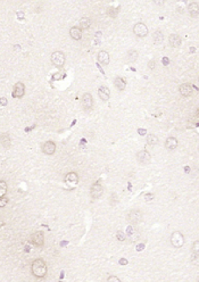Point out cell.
Returning a JSON list of instances; mask_svg holds the SVG:
<instances>
[{"instance_id": "1", "label": "cell", "mask_w": 199, "mask_h": 282, "mask_svg": "<svg viewBox=\"0 0 199 282\" xmlns=\"http://www.w3.org/2000/svg\"><path fill=\"white\" fill-rule=\"evenodd\" d=\"M47 264L41 258L34 259L31 265V272L35 278H44L47 274Z\"/></svg>"}, {"instance_id": "2", "label": "cell", "mask_w": 199, "mask_h": 282, "mask_svg": "<svg viewBox=\"0 0 199 282\" xmlns=\"http://www.w3.org/2000/svg\"><path fill=\"white\" fill-rule=\"evenodd\" d=\"M50 59H51V63H52L56 67H63L64 64H65V60H66L65 55H64V52H62V51H54V52L51 54Z\"/></svg>"}, {"instance_id": "3", "label": "cell", "mask_w": 199, "mask_h": 282, "mask_svg": "<svg viewBox=\"0 0 199 282\" xmlns=\"http://www.w3.org/2000/svg\"><path fill=\"white\" fill-rule=\"evenodd\" d=\"M171 245L174 248H181L184 245V236L180 231L173 232L171 234Z\"/></svg>"}, {"instance_id": "4", "label": "cell", "mask_w": 199, "mask_h": 282, "mask_svg": "<svg viewBox=\"0 0 199 282\" xmlns=\"http://www.w3.org/2000/svg\"><path fill=\"white\" fill-rule=\"evenodd\" d=\"M128 221H129L131 224H138L141 222V218H142V213L139 211V209H131L129 213H128V216H126Z\"/></svg>"}, {"instance_id": "5", "label": "cell", "mask_w": 199, "mask_h": 282, "mask_svg": "<svg viewBox=\"0 0 199 282\" xmlns=\"http://www.w3.org/2000/svg\"><path fill=\"white\" fill-rule=\"evenodd\" d=\"M133 33L139 38H144L148 34V27L144 23H137L133 26Z\"/></svg>"}, {"instance_id": "6", "label": "cell", "mask_w": 199, "mask_h": 282, "mask_svg": "<svg viewBox=\"0 0 199 282\" xmlns=\"http://www.w3.org/2000/svg\"><path fill=\"white\" fill-rule=\"evenodd\" d=\"M90 193H91V197L94 199H98L102 196L104 193V188L99 183V182H96L94 186L91 187V190H90Z\"/></svg>"}, {"instance_id": "7", "label": "cell", "mask_w": 199, "mask_h": 282, "mask_svg": "<svg viewBox=\"0 0 199 282\" xmlns=\"http://www.w3.org/2000/svg\"><path fill=\"white\" fill-rule=\"evenodd\" d=\"M31 240L35 246L41 247V246H43V244H44V234H43L41 231H36V232H34V233H32Z\"/></svg>"}, {"instance_id": "8", "label": "cell", "mask_w": 199, "mask_h": 282, "mask_svg": "<svg viewBox=\"0 0 199 282\" xmlns=\"http://www.w3.org/2000/svg\"><path fill=\"white\" fill-rule=\"evenodd\" d=\"M24 93H25V85L22 82H17L13 89V97L14 98H22L24 96Z\"/></svg>"}, {"instance_id": "9", "label": "cell", "mask_w": 199, "mask_h": 282, "mask_svg": "<svg viewBox=\"0 0 199 282\" xmlns=\"http://www.w3.org/2000/svg\"><path fill=\"white\" fill-rule=\"evenodd\" d=\"M137 159L139 163L144 164V165H147V164H149V162H150L151 156H150V154H149L147 150H141L137 154Z\"/></svg>"}, {"instance_id": "10", "label": "cell", "mask_w": 199, "mask_h": 282, "mask_svg": "<svg viewBox=\"0 0 199 282\" xmlns=\"http://www.w3.org/2000/svg\"><path fill=\"white\" fill-rule=\"evenodd\" d=\"M82 106L83 108L86 109V110H90L92 109V106H94V99H92V96L90 93H84L82 97Z\"/></svg>"}, {"instance_id": "11", "label": "cell", "mask_w": 199, "mask_h": 282, "mask_svg": "<svg viewBox=\"0 0 199 282\" xmlns=\"http://www.w3.org/2000/svg\"><path fill=\"white\" fill-rule=\"evenodd\" d=\"M65 182L68 186H76L78 182V175L75 172H70L65 175Z\"/></svg>"}, {"instance_id": "12", "label": "cell", "mask_w": 199, "mask_h": 282, "mask_svg": "<svg viewBox=\"0 0 199 282\" xmlns=\"http://www.w3.org/2000/svg\"><path fill=\"white\" fill-rule=\"evenodd\" d=\"M42 151L46 155H52L56 151V143L52 141H47L42 145Z\"/></svg>"}, {"instance_id": "13", "label": "cell", "mask_w": 199, "mask_h": 282, "mask_svg": "<svg viewBox=\"0 0 199 282\" xmlns=\"http://www.w3.org/2000/svg\"><path fill=\"white\" fill-rule=\"evenodd\" d=\"M98 95H99V98H100L101 100L107 101L108 99H109V97H110V91H109V89H108L107 87H105V85H101V87L98 89Z\"/></svg>"}, {"instance_id": "14", "label": "cell", "mask_w": 199, "mask_h": 282, "mask_svg": "<svg viewBox=\"0 0 199 282\" xmlns=\"http://www.w3.org/2000/svg\"><path fill=\"white\" fill-rule=\"evenodd\" d=\"M109 54L105 50H100L98 52V62L102 64V65H108L109 64Z\"/></svg>"}, {"instance_id": "15", "label": "cell", "mask_w": 199, "mask_h": 282, "mask_svg": "<svg viewBox=\"0 0 199 282\" xmlns=\"http://www.w3.org/2000/svg\"><path fill=\"white\" fill-rule=\"evenodd\" d=\"M179 91H180V95H181V96L190 97L192 95V87L190 84H187V83H184V84L180 85Z\"/></svg>"}, {"instance_id": "16", "label": "cell", "mask_w": 199, "mask_h": 282, "mask_svg": "<svg viewBox=\"0 0 199 282\" xmlns=\"http://www.w3.org/2000/svg\"><path fill=\"white\" fill-rule=\"evenodd\" d=\"M70 35L73 40H76V41H78V40H81V39H82V29H80V27H78V26L72 27L70 30Z\"/></svg>"}, {"instance_id": "17", "label": "cell", "mask_w": 199, "mask_h": 282, "mask_svg": "<svg viewBox=\"0 0 199 282\" xmlns=\"http://www.w3.org/2000/svg\"><path fill=\"white\" fill-rule=\"evenodd\" d=\"M168 41H170V44L174 48H178V47L181 46L182 43V40H181V37L179 34H171L170 38H168Z\"/></svg>"}, {"instance_id": "18", "label": "cell", "mask_w": 199, "mask_h": 282, "mask_svg": "<svg viewBox=\"0 0 199 282\" xmlns=\"http://www.w3.org/2000/svg\"><path fill=\"white\" fill-rule=\"evenodd\" d=\"M165 147L167 148L168 150H174L178 147V140L174 137H170L165 141Z\"/></svg>"}, {"instance_id": "19", "label": "cell", "mask_w": 199, "mask_h": 282, "mask_svg": "<svg viewBox=\"0 0 199 282\" xmlns=\"http://www.w3.org/2000/svg\"><path fill=\"white\" fill-rule=\"evenodd\" d=\"M0 143H1V146L5 148L10 147L12 141H10V137H9L8 133H2V134H0Z\"/></svg>"}, {"instance_id": "20", "label": "cell", "mask_w": 199, "mask_h": 282, "mask_svg": "<svg viewBox=\"0 0 199 282\" xmlns=\"http://www.w3.org/2000/svg\"><path fill=\"white\" fill-rule=\"evenodd\" d=\"M188 9H189V13H190V15L192 16V17H195V18H197L199 15V6L197 2H191V4L189 5V7H188Z\"/></svg>"}, {"instance_id": "21", "label": "cell", "mask_w": 199, "mask_h": 282, "mask_svg": "<svg viewBox=\"0 0 199 282\" xmlns=\"http://www.w3.org/2000/svg\"><path fill=\"white\" fill-rule=\"evenodd\" d=\"M152 39H154V43L156 46H160L163 43V41H164V34L160 31H156L154 33V35H152Z\"/></svg>"}, {"instance_id": "22", "label": "cell", "mask_w": 199, "mask_h": 282, "mask_svg": "<svg viewBox=\"0 0 199 282\" xmlns=\"http://www.w3.org/2000/svg\"><path fill=\"white\" fill-rule=\"evenodd\" d=\"M114 84L116 87V89H118L120 91H123V90L125 89V87H126V82H125L122 77L117 76V77H115V80H114Z\"/></svg>"}, {"instance_id": "23", "label": "cell", "mask_w": 199, "mask_h": 282, "mask_svg": "<svg viewBox=\"0 0 199 282\" xmlns=\"http://www.w3.org/2000/svg\"><path fill=\"white\" fill-rule=\"evenodd\" d=\"M147 143L149 146H156L158 143V138L155 134H148L147 135Z\"/></svg>"}, {"instance_id": "24", "label": "cell", "mask_w": 199, "mask_h": 282, "mask_svg": "<svg viewBox=\"0 0 199 282\" xmlns=\"http://www.w3.org/2000/svg\"><path fill=\"white\" fill-rule=\"evenodd\" d=\"M90 25H91V19L88 18V17H83V18H81V21H80V29L82 27V29H89Z\"/></svg>"}, {"instance_id": "25", "label": "cell", "mask_w": 199, "mask_h": 282, "mask_svg": "<svg viewBox=\"0 0 199 282\" xmlns=\"http://www.w3.org/2000/svg\"><path fill=\"white\" fill-rule=\"evenodd\" d=\"M7 183L4 181V180H0V197H2V196H5L6 193H7Z\"/></svg>"}, {"instance_id": "26", "label": "cell", "mask_w": 199, "mask_h": 282, "mask_svg": "<svg viewBox=\"0 0 199 282\" xmlns=\"http://www.w3.org/2000/svg\"><path fill=\"white\" fill-rule=\"evenodd\" d=\"M138 58V51L137 50H129L128 51V59L130 62H136Z\"/></svg>"}, {"instance_id": "27", "label": "cell", "mask_w": 199, "mask_h": 282, "mask_svg": "<svg viewBox=\"0 0 199 282\" xmlns=\"http://www.w3.org/2000/svg\"><path fill=\"white\" fill-rule=\"evenodd\" d=\"M191 254L192 255L199 256V241H195V244H193L191 249Z\"/></svg>"}, {"instance_id": "28", "label": "cell", "mask_w": 199, "mask_h": 282, "mask_svg": "<svg viewBox=\"0 0 199 282\" xmlns=\"http://www.w3.org/2000/svg\"><path fill=\"white\" fill-rule=\"evenodd\" d=\"M118 8H114V7H109L108 8V10H107V14L108 15H110L112 17H115V16L117 15V13H118Z\"/></svg>"}, {"instance_id": "29", "label": "cell", "mask_w": 199, "mask_h": 282, "mask_svg": "<svg viewBox=\"0 0 199 282\" xmlns=\"http://www.w3.org/2000/svg\"><path fill=\"white\" fill-rule=\"evenodd\" d=\"M116 238H117V240H120V241H124V240L126 239V234L122 231H117Z\"/></svg>"}, {"instance_id": "30", "label": "cell", "mask_w": 199, "mask_h": 282, "mask_svg": "<svg viewBox=\"0 0 199 282\" xmlns=\"http://www.w3.org/2000/svg\"><path fill=\"white\" fill-rule=\"evenodd\" d=\"M7 204H8V198H6L5 196L0 197V208H4V207H6Z\"/></svg>"}, {"instance_id": "31", "label": "cell", "mask_w": 199, "mask_h": 282, "mask_svg": "<svg viewBox=\"0 0 199 282\" xmlns=\"http://www.w3.org/2000/svg\"><path fill=\"white\" fill-rule=\"evenodd\" d=\"M144 198L146 201H151L152 199L155 198V195H154V193H146L144 196Z\"/></svg>"}, {"instance_id": "32", "label": "cell", "mask_w": 199, "mask_h": 282, "mask_svg": "<svg viewBox=\"0 0 199 282\" xmlns=\"http://www.w3.org/2000/svg\"><path fill=\"white\" fill-rule=\"evenodd\" d=\"M107 281L108 282H121V280L117 278V276H115V275H110V276L107 278Z\"/></svg>"}, {"instance_id": "33", "label": "cell", "mask_w": 199, "mask_h": 282, "mask_svg": "<svg viewBox=\"0 0 199 282\" xmlns=\"http://www.w3.org/2000/svg\"><path fill=\"white\" fill-rule=\"evenodd\" d=\"M148 66H149V68H150V70H154V68H155V66H156V62H155V60H150L149 64H148Z\"/></svg>"}, {"instance_id": "34", "label": "cell", "mask_w": 199, "mask_h": 282, "mask_svg": "<svg viewBox=\"0 0 199 282\" xmlns=\"http://www.w3.org/2000/svg\"><path fill=\"white\" fill-rule=\"evenodd\" d=\"M0 105L1 106H6L7 105V98H5V97L0 98Z\"/></svg>"}, {"instance_id": "35", "label": "cell", "mask_w": 199, "mask_h": 282, "mask_svg": "<svg viewBox=\"0 0 199 282\" xmlns=\"http://www.w3.org/2000/svg\"><path fill=\"white\" fill-rule=\"evenodd\" d=\"M138 133L140 135H146V133H147V131L144 130V129H138Z\"/></svg>"}, {"instance_id": "36", "label": "cell", "mask_w": 199, "mask_h": 282, "mask_svg": "<svg viewBox=\"0 0 199 282\" xmlns=\"http://www.w3.org/2000/svg\"><path fill=\"white\" fill-rule=\"evenodd\" d=\"M118 263L121 264V265H126L128 264V259H125V258H121L120 261H118Z\"/></svg>"}, {"instance_id": "37", "label": "cell", "mask_w": 199, "mask_h": 282, "mask_svg": "<svg viewBox=\"0 0 199 282\" xmlns=\"http://www.w3.org/2000/svg\"><path fill=\"white\" fill-rule=\"evenodd\" d=\"M144 244H139L137 246V250L138 251H141V250H144Z\"/></svg>"}, {"instance_id": "38", "label": "cell", "mask_w": 199, "mask_h": 282, "mask_svg": "<svg viewBox=\"0 0 199 282\" xmlns=\"http://www.w3.org/2000/svg\"><path fill=\"white\" fill-rule=\"evenodd\" d=\"M17 17H20V19H23L24 18V14L22 12L17 13Z\"/></svg>"}, {"instance_id": "39", "label": "cell", "mask_w": 199, "mask_h": 282, "mask_svg": "<svg viewBox=\"0 0 199 282\" xmlns=\"http://www.w3.org/2000/svg\"><path fill=\"white\" fill-rule=\"evenodd\" d=\"M163 64L164 65H168V58H163Z\"/></svg>"}, {"instance_id": "40", "label": "cell", "mask_w": 199, "mask_h": 282, "mask_svg": "<svg viewBox=\"0 0 199 282\" xmlns=\"http://www.w3.org/2000/svg\"><path fill=\"white\" fill-rule=\"evenodd\" d=\"M184 171H186V172L188 173V172L190 171V167H189V166H186V167H184Z\"/></svg>"}]
</instances>
